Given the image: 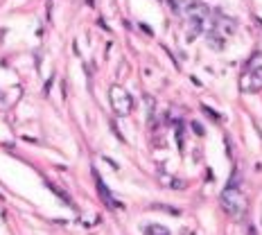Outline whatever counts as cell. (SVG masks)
<instances>
[{
    "label": "cell",
    "instance_id": "4",
    "mask_svg": "<svg viewBox=\"0 0 262 235\" xmlns=\"http://www.w3.org/2000/svg\"><path fill=\"white\" fill-rule=\"evenodd\" d=\"M109 100H111V107L118 116H129V113L134 111V97L122 86H118V84L111 86L109 88Z\"/></svg>",
    "mask_w": 262,
    "mask_h": 235
},
{
    "label": "cell",
    "instance_id": "6",
    "mask_svg": "<svg viewBox=\"0 0 262 235\" xmlns=\"http://www.w3.org/2000/svg\"><path fill=\"white\" fill-rule=\"evenodd\" d=\"M95 183H97V190H100V195H102V199H104L107 206H120V203L111 197V193L107 190V186H104V181H102V176L97 174V172H95Z\"/></svg>",
    "mask_w": 262,
    "mask_h": 235
},
{
    "label": "cell",
    "instance_id": "1",
    "mask_svg": "<svg viewBox=\"0 0 262 235\" xmlns=\"http://www.w3.org/2000/svg\"><path fill=\"white\" fill-rule=\"evenodd\" d=\"M220 206H222V210H224L228 217L235 219V222L244 219L246 210H249V201H246V197L242 195V190H237L235 186H228L224 193L220 195Z\"/></svg>",
    "mask_w": 262,
    "mask_h": 235
},
{
    "label": "cell",
    "instance_id": "2",
    "mask_svg": "<svg viewBox=\"0 0 262 235\" xmlns=\"http://www.w3.org/2000/svg\"><path fill=\"white\" fill-rule=\"evenodd\" d=\"M177 9L181 11V16L187 21L190 34L201 32L206 21H208V7L201 5L199 0H181V5H179Z\"/></svg>",
    "mask_w": 262,
    "mask_h": 235
},
{
    "label": "cell",
    "instance_id": "5",
    "mask_svg": "<svg viewBox=\"0 0 262 235\" xmlns=\"http://www.w3.org/2000/svg\"><path fill=\"white\" fill-rule=\"evenodd\" d=\"M240 88L244 93H260L262 91V66H251L240 77Z\"/></svg>",
    "mask_w": 262,
    "mask_h": 235
},
{
    "label": "cell",
    "instance_id": "7",
    "mask_svg": "<svg viewBox=\"0 0 262 235\" xmlns=\"http://www.w3.org/2000/svg\"><path fill=\"white\" fill-rule=\"evenodd\" d=\"M145 233L147 235H170V231L161 224H150V226H145Z\"/></svg>",
    "mask_w": 262,
    "mask_h": 235
},
{
    "label": "cell",
    "instance_id": "8",
    "mask_svg": "<svg viewBox=\"0 0 262 235\" xmlns=\"http://www.w3.org/2000/svg\"><path fill=\"white\" fill-rule=\"evenodd\" d=\"M50 190H52L54 195H59V197L64 199V203H66V206H73V201H70V197L64 193V190H59V188H57V186H52V183H50Z\"/></svg>",
    "mask_w": 262,
    "mask_h": 235
},
{
    "label": "cell",
    "instance_id": "9",
    "mask_svg": "<svg viewBox=\"0 0 262 235\" xmlns=\"http://www.w3.org/2000/svg\"><path fill=\"white\" fill-rule=\"evenodd\" d=\"M192 129H194V131H197V134H203V129H201V124H197V122H194V124H192Z\"/></svg>",
    "mask_w": 262,
    "mask_h": 235
},
{
    "label": "cell",
    "instance_id": "3",
    "mask_svg": "<svg viewBox=\"0 0 262 235\" xmlns=\"http://www.w3.org/2000/svg\"><path fill=\"white\" fill-rule=\"evenodd\" d=\"M235 27L237 25H235L233 18L217 14V18H215V23H213V30L208 32V43L213 45V48H224L226 39L235 32Z\"/></svg>",
    "mask_w": 262,
    "mask_h": 235
}]
</instances>
